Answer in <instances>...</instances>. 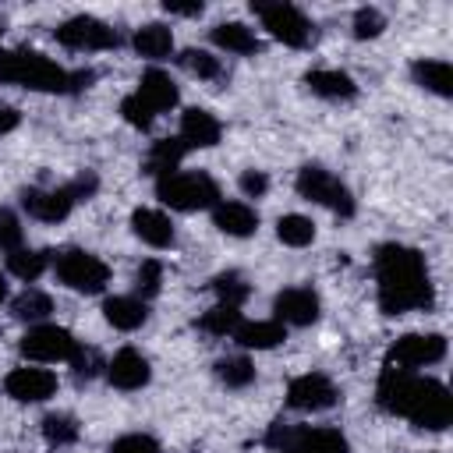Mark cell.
I'll return each mask as SVG.
<instances>
[{
  "instance_id": "cell-1",
  "label": "cell",
  "mask_w": 453,
  "mask_h": 453,
  "mask_svg": "<svg viewBox=\"0 0 453 453\" xmlns=\"http://www.w3.org/2000/svg\"><path fill=\"white\" fill-rule=\"evenodd\" d=\"M375 400L382 411L407 418L418 428L428 432H442L453 418V396L442 382L403 372V368H382L379 386H375Z\"/></svg>"
},
{
  "instance_id": "cell-2",
  "label": "cell",
  "mask_w": 453,
  "mask_h": 453,
  "mask_svg": "<svg viewBox=\"0 0 453 453\" xmlns=\"http://www.w3.org/2000/svg\"><path fill=\"white\" fill-rule=\"evenodd\" d=\"M375 280H379V308L386 315L432 308L435 294L428 283V269L418 248L382 244L375 251Z\"/></svg>"
},
{
  "instance_id": "cell-3",
  "label": "cell",
  "mask_w": 453,
  "mask_h": 453,
  "mask_svg": "<svg viewBox=\"0 0 453 453\" xmlns=\"http://www.w3.org/2000/svg\"><path fill=\"white\" fill-rule=\"evenodd\" d=\"M92 78V71H67L39 50H0V81H14L35 92H78Z\"/></svg>"
},
{
  "instance_id": "cell-4",
  "label": "cell",
  "mask_w": 453,
  "mask_h": 453,
  "mask_svg": "<svg viewBox=\"0 0 453 453\" xmlns=\"http://www.w3.org/2000/svg\"><path fill=\"white\" fill-rule=\"evenodd\" d=\"M156 198L177 212H195L219 202V184L205 170H184V173L173 170L156 180Z\"/></svg>"
},
{
  "instance_id": "cell-5",
  "label": "cell",
  "mask_w": 453,
  "mask_h": 453,
  "mask_svg": "<svg viewBox=\"0 0 453 453\" xmlns=\"http://www.w3.org/2000/svg\"><path fill=\"white\" fill-rule=\"evenodd\" d=\"M57 276L64 287L78 290V294H99L106 283H110V265L92 255V251H81V248H67L57 255Z\"/></svg>"
},
{
  "instance_id": "cell-6",
  "label": "cell",
  "mask_w": 453,
  "mask_h": 453,
  "mask_svg": "<svg viewBox=\"0 0 453 453\" xmlns=\"http://www.w3.org/2000/svg\"><path fill=\"white\" fill-rule=\"evenodd\" d=\"M294 184H297L301 198H308V202H319V205H326V209H333V212H340V216H350V212H354V195H350V188H347L340 177H333L326 166H315V163L301 166Z\"/></svg>"
},
{
  "instance_id": "cell-7",
  "label": "cell",
  "mask_w": 453,
  "mask_h": 453,
  "mask_svg": "<svg viewBox=\"0 0 453 453\" xmlns=\"http://www.w3.org/2000/svg\"><path fill=\"white\" fill-rule=\"evenodd\" d=\"M251 11L262 18V25L269 28V35L273 39H280L283 46H308L311 42V21L304 18V11H297L294 4H283V0H276V4H251Z\"/></svg>"
},
{
  "instance_id": "cell-8",
  "label": "cell",
  "mask_w": 453,
  "mask_h": 453,
  "mask_svg": "<svg viewBox=\"0 0 453 453\" xmlns=\"http://www.w3.org/2000/svg\"><path fill=\"white\" fill-rule=\"evenodd\" d=\"M446 357V336L442 333H407L400 340H393V347L386 350V368H425Z\"/></svg>"
},
{
  "instance_id": "cell-9",
  "label": "cell",
  "mask_w": 453,
  "mask_h": 453,
  "mask_svg": "<svg viewBox=\"0 0 453 453\" xmlns=\"http://www.w3.org/2000/svg\"><path fill=\"white\" fill-rule=\"evenodd\" d=\"M78 340L64 329V326H50V322H39V326H32L25 336H21V343H18V350L28 357V361H71L74 354H78Z\"/></svg>"
},
{
  "instance_id": "cell-10",
  "label": "cell",
  "mask_w": 453,
  "mask_h": 453,
  "mask_svg": "<svg viewBox=\"0 0 453 453\" xmlns=\"http://www.w3.org/2000/svg\"><path fill=\"white\" fill-rule=\"evenodd\" d=\"M57 42L67 50H113L120 46V35L92 14H74L57 28Z\"/></svg>"
},
{
  "instance_id": "cell-11",
  "label": "cell",
  "mask_w": 453,
  "mask_h": 453,
  "mask_svg": "<svg viewBox=\"0 0 453 453\" xmlns=\"http://www.w3.org/2000/svg\"><path fill=\"white\" fill-rule=\"evenodd\" d=\"M336 396H340L336 382L322 372H304L287 386V403L294 411H329Z\"/></svg>"
},
{
  "instance_id": "cell-12",
  "label": "cell",
  "mask_w": 453,
  "mask_h": 453,
  "mask_svg": "<svg viewBox=\"0 0 453 453\" xmlns=\"http://www.w3.org/2000/svg\"><path fill=\"white\" fill-rule=\"evenodd\" d=\"M74 202L78 198H74L71 184H64V188H25L21 191L25 212L32 219H39V223H60V219H67L71 209H74Z\"/></svg>"
},
{
  "instance_id": "cell-13",
  "label": "cell",
  "mask_w": 453,
  "mask_h": 453,
  "mask_svg": "<svg viewBox=\"0 0 453 453\" xmlns=\"http://www.w3.org/2000/svg\"><path fill=\"white\" fill-rule=\"evenodd\" d=\"M4 389L18 403H42L57 393V375L46 368H14V372H7Z\"/></svg>"
},
{
  "instance_id": "cell-14",
  "label": "cell",
  "mask_w": 453,
  "mask_h": 453,
  "mask_svg": "<svg viewBox=\"0 0 453 453\" xmlns=\"http://www.w3.org/2000/svg\"><path fill=\"white\" fill-rule=\"evenodd\" d=\"M319 294L311 287H287L276 294L273 301V311H276V322L283 326H311L319 319Z\"/></svg>"
},
{
  "instance_id": "cell-15",
  "label": "cell",
  "mask_w": 453,
  "mask_h": 453,
  "mask_svg": "<svg viewBox=\"0 0 453 453\" xmlns=\"http://www.w3.org/2000/svg\"><path fill=\"white\" fill-rule=\"evenodd\" d=\"M152 368H149V357L138 354L134 347H124L113 354V361L106 365V379L117 386V389H142L149 382Z\"/></svg>"
},
{
  "instance_id": "cell-16",
  "label": "cell",
  "mask_w": 453,
  "mask_h": 453,
  "mask_svg": "<svg viewBox=\"0 0 453 453\" xmlns=\"http://www.w3.org/2000/svg\"><path fill=\"white\" fill-rule=\"evenodd\" d=\"M280 453H350V446L336 428H301L287 435Z\"/></svg>"
},
{
  "instance_id": "cell-17",
  "label": "cell",
  "mask_w": 453,
  "mask_h": 453,
  "mask_svg": "<svg viewBox=\"0 0 453 453\" xmlns=\"http://www.w3.org/2000/svg\"><path fill=\"white\" fill-rule=\"evenodd\" d=\"M219 134H223V124L209 113V110H198V106H191V110H184V117H180V142H184V149H212L216 142H219Z\"/></svg>"
},
{
  "instance_id": "cell-18",
  "label": "cell",
  "mask_w": 453,
  "mask_h": 453,
  "mask_svg": "<svg viewBox=\"0 0 453 453\" xmlns=\"http://www.w3.org/2000/svg\"><path fill=\"white\" fill-rule=\"evenodd\" d=\"M134 96L152 110V113H163V110H170V106H177V99H180V92H177V85H173V78L166 74V71H145L142 74V81H138V88H134Z\"/></svg>"
},
{
  "instance_id": "cell-19",
  "label": "cell",
  "mask_w": 453,
  "mask_h": 453,
  "mask_svg": "<svg viewBox=\"0 0 453 453\" xmlns=\"http://www.w3.org/2000/svg\"><path fill=\"white\" fill-rule=\"evenodd\" d=\"M212 223H216V230L230 234V237H248L258 230V212L248 202H216Z\"/></svg>"
},
{
  "instance_id": "cell-20",
  "label": "cell",
  "mask_w": 453,
  "mask_h": 453,
  "mask_svg": "<svg viewBox=\"0 0 453 453\" xmlns=\"http://www.w3.org/2000/svg\"><path fill=\"white\" fill-rule=\"evenodd\" d=\"M131 230L149 248H170L173 244V223L159 209H134L131 212Z\"/></svg>"
},
{
  "instance_id": "cell-21",
  "label": "cell",
  "mask_w": 453,
  "mask_h": 453,
  "mask_svg": "<svg viewBox=\"0 0 453 453\" xmlns=\"http://www.w3.org/2000/svg\"><path fill=\"white\" fill-rule=\"evenodd\" d=\"M234 340L244 350H269V347H276V343L287 340V329L276 319H258V322H244L241 319V326L234 329Z\"/></svg>"
},
{
  "instance_id": "cell-22",
  "label": "cell",
  "mask_w": 453,
  "mask_h": 453,
  "mask_svg": "<svg viewBox=\"0 0 453 453\" xmlns=\"http://www.w3.org/2000/svg\"><path fill=\"white\" fill-rule=\"evenodd\" d=\"M304 85L322 96V99H354L357 96V85L347 71H336V67H319V71H308L304 74Z\"/></svg>"
},
{
  "instance_id": "cell-23",
  "label": "cell",
  "mask_w": 453,
  "mask_h": 453,
  "mask_svg": "<svg viewBox=\"0 0 453 453\" xmlns=\"http://www.w3.org/2000/svg\"><path fill=\"white\" fill-rule=\"evenodd\" d=\"M103 315H106V322H110L113 329L131 333V329L145 326L149 308H145L142 297H124V294H120V297H106V301H103Z\"/></svg>"
},
{
  "instance_id": "cell-24",
  "label": "cell",
  "mask_w": 453,
  "mask_h": 453,
  "mask_svg": "<svg viewBox=\"0 0 453 453\" xmlns=\"http://www.w3.org/2000/svg\"><path fill=\"white\" fill-rule=\"evenodd\" d=\"M212 42H216L219 50H226V53H237V57H248V53H258V50H262L255 28H248V25H241V21H219V25L212 28Z\"/></svg>"
},
{
  "instance_id": "cell-25",
  "label": "cell",
  "mask_w": 453,
  "mask_h": 453,
  "mask_svg": "<svg viewBox=\"0 0 453 453\" xmlns=\"http://www.w3.org/2000/svg\"><path fill=\"white\" fill-rule=\"evenodd\" d=\"M131 42H134L138 57H145V60H163V57L173 53V32H170L166 25H159V21L142 25Z\"/></svg>"
},
{
  "instance_id": "cell-26",
  "label": "cell",
  "mask_w": 453,
  "mask_h": 453,
  "mask_svg": "<svg viewBox=\"0 0 453 453\" xmlns=\"http://www.w3.org/2000/svg\"><path fill=\"white\" fill-rule=\"evenodd\" d=\"M184 142L180 138H159V142H152V149H149V156H145V173H152L156 180L159 177H166V173H173L177 170V163L184 159Z\"/></svg>"
},
{
  "instance_id": "cell-27",
  "label": "cell",
  "mask_w": 453,
  "mask_h": 453,
  "mask_svg": "<svg viewBox=\"0 0 453 453\" xmlns=\"http://www.w3.org/2000/svg\"><path fill=\"white\" fill-rule=\"evenodd\" d=\"M411 74H414V81L421 85V88H428V92H435V96H449L453 92V74H449V64L446 60H414L411 64Z\"/></svg>"
},
{
  "instance_id": "cell-28",
  "label": "cell",
  "mask_w": 453,
  "mask_h": 453,
  "mask_svg": "<svg viewBox=\"0 0 453 453\" xmlns=\"http://www.w3.org/2000/svg\"><path fill=\"white\" fill-rule=\"evenodd\" d=\"M46 265H50V251L18 248V251L7 255V269H11V276H18V280H25V283L39 280V276L46 273Z\"/></svg>"
},
{
  "instance_id": "cell-29",
  "label": "cell",
  "mask_w": 453,
  "mask_h": 453,
  "mask_svg": "<svg viewBox=\"0 0 453 453\" xmlns=\"http://www.w3.org/2000/svg\"><path fill=\"white\" fill-rule=\"evenodd\" d=\"M276 237L283 244H290V248H304V244L315 241V223L308 216H301V212H287V216L276 219Z\"/></svg>"
},
{
  "instance_id": "cell-30",
  "label": "cell",
  "mask_w": 453,
  "mask_h": 453,
  "mask_svg": "<svg viewBox=\"0 0 453 453\" xmlns=\"http://www.w3.org/2000/svg\"><path fill=\"white\" fill-rule=\"evenodd\" d=\"M237 326H241V308L234 304H216L198 319V329L209 336H234Z\"/></svg>"
},
{
  "instance_id": "cell-31",
  "label": "cell",
  "mask_w": 453,
  "mask_h": 453,
  "mask_svg": "<svg viewBox=\"0 0 453 453\" xmlns=\"http://www.w3.org/2000/svg\"><path fill=\"white\" fill-rule=\"evenodd\" d=\"M11 311H14V319H21V322H42L50 311H53V301H50V294H42V290H25V294H18L14 297V304H11Z\"/></svg>"
},
{
  "instance_id": "cell-32",
  "label": "cell",
  "mask_w": 453,
  "mask_h": 453,
  "mask_svg": "<svg viewBox=\"0 0 453 453\" xmlns=\"http://www.w3.org/2000/svg\"><path fill=\"white\" fill-rule=\"evenodd\" d=\"M216 379L230 389H244L255 382V365L248 357H223V361H216Z\"/></svg>"
},
{
  "instance_id": "cell-33",
  "label": "cell",
  "mask_w": 453,
  "mask_h": 453,
  "mask_svg": "<svg viewBox=\"0 0 453 453\" xmlns=\"http://www.w3.org/2000/svg\"><path fill=\"white\" fill-rule=\"evenodd\" d=\"M212 290H216V297H219V304H234V308H241L244 301H248V294H251V287L244 283V276L241 273H219V276H212Z\"/></svg>"
},
{
  "instance_id": "cell-34",
  "label": "cell",
  "mask_w": 453,
  "mask_h": 453,
  "mask_svg": "<svg viewBox=\"0 0 453 453\" xmlns=\"http://www.w3.org/2000/svg\"><path fill=\"white\" fill-rule=\"evenodd\" d=\"M177 60H180V67H184V71H191L195 78H205V81H216V78L223 74L219 57H212L209 50H184Z\"/></svg>"
},
{
  "instance_id": "cell-35",
  "label": "cell",
  "mask_w": 453,
  "mask_h": 453,
  "mask_svg": "<svg viewBox=\"0 0 453 453\" xmlns=\"http://www.w3.org/2000/svg\"><path fill=\"white\" fill-rule=\"evenodd\" d=\"M42 435L53 446H71L78 439V421L71 414H46L42 418Z\"/></svg>"
},
{
  "instance_id": "cell-36",
  "label": "cell",
  "mask_w": 453,
  "mask_h": 453,
  "mask_svg": "<svg viewBox=\"0 0 453 453\" xmlns=\"http://www.w3.org/2000/svg\"><path fill=\"white\" fill-rule=\"evenodd\" d=\"M120 117L131 124V127H138V131H145V127H152V120H156V113L131 92V96H124L120 99Z\"/></svg>"
},
{
  "instance_id": "cell-37",
  "label": "cell",
  "mask_w": 453,
  "mask_h": 453,
  "mask_svg": "<svg viewBox=\"0 0 453 453\" xmlns=\"http://www.w3.org/2000/svg\"><path fill=\"white\" fill-rule=\"evenodd\" d=\"M159 283H163V265L156 258H145L138 265V276H134V290L142 294V301L152 297V294H159Z\"/></svg>"
},
{
  "instance_id": "cell-38",
  "label": "cell",
  "mask_w": 453,
  "mask_h": 453,
  "mask_svg": "<svg viewBox=\"0 0 453 453\" xmlns=\"http://www.w3.org/2000/svg\"><path fill=\"white\" fill-rule=\"evenodd\" d=\"M25 241V230H21V219L11 212V209H0V251H18Z\"/></svg>"
},
{
  "instance_id": "cell-39",
  "label": "cell",
  "mask_w": 453,
  "mask_h": 453,
  "mask_svg": "<svg viewBox=\"0 0 453 453\" xmlns=\"http://www.w3.org/2000/svg\"><path fill=\"white\" fill-rule=\"evenodd\" d=\"M382 28H386V18H382L379 7H361V11L354 14V35H357V39H375Z\"/></svg>"
},
{
  "instance_id": "cell-40",
  "label": "cell",
  "mask_w": 453,
  "mask_h": 453,
  "mask_svg": "<svg viewBox=\"0 0 453 453\" xmlns=\"http://www.w3.org/2000/svg\"><path fill=\"white\" fill-rule=\"evenodd\" d=\"M110 453H159V442L152 435H145V432H127V435L113 439Z\"/></svg>"
},
{
  "instance_id": "cell-41",
  "label": "cell",
  "mask_w": 453,
  "mask_h": 453,
  "mask_svg": "<svg viewBox=\"0 0 453 453\" xmlns=\"http://www.w3.org/2000/svg\"><path fill=\"white\" fill-rule=\"evenodd\" d=\"M241 191H244L248 198H258V195L269 191V177H265L262 170H244V173H241Z\"/></svg>"
},
{
  "instance_id": "cell-42",
  "label": "cell",
  "mask_w": 453,
  "mask_h": 453,
  "mask_svg": "<svg viewBox=\"0 0 453 453\" xmlns=\"http://www.w3.org/2000/svg\"><path fill=\"white\" fill-rule=\"evenodd\" d=\"M71 365H74V375H78V379H92V375H96V365H99V354L78 347V354L71 357Z\"/></svg>"
},
{
  "instance_id": "cell-43",
  "label": "cell",
  "mask_w": 453,
  "mask_h": 453,
  "mask_svg": "<svg viewBox=\"0 0 453 453\" xmlns=\"http://www.w3.org/2000/svg\"><path fill=\"white\" fill-rule=\"evenodd\" d=\"M18 124H21V113H18V106H11V103H0V134H11Z\"/></svg>"
},
{
  "instance_id": "cell-44",
  "label": "cell",
  "mask_w": 453,
  "mask_h": 453,
  "mask_svg": "<svg viewBox=\"0 0 453 453\" xmlns=\"http://www.w3.org/2000/svg\"><path fill=\"white\" fill-rule=\"evenodd\" d=\"M166 11L170 14H202V4L195 0V4H173V0H166Z\"/></svg>"
},
{
  "instance_id": "cell-45",
  "label": "cell",
  "mask_w": 453,
  "mask_h": 453,
  "mask_svg": "<svg viewBox=\"0 0 453 453\" xmlns=\"http://www.w3.org/2000/svg\"><path fill=\"white\" fill-rule=\"evenodd\" d=\"M4 297H7V283L0 280V301H4Z\"/></svg>"
},
{
  "instance_id": "cell-46",
  "label": "cell",
  "mask_w": 453,
  "mask_h": 453,
  "mask_svg": "<svg viewBox=\"0 0 453 453\" xmlns=\"http://www.w3.org/2000/svg\"><path fill=\"white\" fill-rule=\"evenodd\" d=\"M0 32H4V21H0Z\"/></svg>"
}]
</instances>
